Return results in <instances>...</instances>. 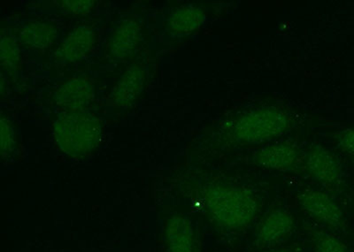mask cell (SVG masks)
<instances>
[{
    "label": "cell",
    "instance_id": "cell-1",
    "mask_svg": "<svg viewBox=\"0 0 354 252\" xmlns=\"http://www.w3.org/2000/svg\"><path fill=\"white\" fill-rule=\"evenodd\" d=\"M205 209L214 224L227 232L248 229L259 213V204L251 192L226 184H212L203 193Z\"/></svg>",
    "mask_w": 354,
    "mask_h": 252
},
{
    "label": "cell",
    "instance_id": "cell-2",
    "mask_svg": "<svg viewBox=\"0 0 354 252\" xmlns=\"http://www.w3.org/2000/svg\"><path fill=\"white\" fill-rule=\"evenodd\" d=\"M102 133L100 119L87 112L64 113L53 124V135L59 149L75 159L93 153L100 146Z\"/></svg>",
    "mask_w": 354,
    "mask_h": 252
},
{
    "label": "cell",
    "instance_id": "cell-3",
    "mask_svg": "<svg viewBox=\"0 0 354 252\" xmlns=\"http://www.w3.org/2000/svg\"><path fill=\"white\" fill-rule=\"evenodd\" d=\"M289 119L283 111L273 107L249 112L236 119L230 137L236 143L258 144L280 137L286 131Z\"/></svg>",
    "mask_w": 354,
    "mask_h": 252
},
{
    "label": "cell",
    "instance_id": "cell-4",
    "mask_svg": "<svg viewBox=\"0 0 354 252\" xmlns=\"http://www.w3.org/2000/svg\"><path fill=\"white\" fill-rule=\"evenodd\" d=\"M300 207L318 222L338 229L344 224L342 210L330 196L322 191L303 192L299 197Z\"/></svg>",
    "mask_w": 354,
    "mask_h": 252
},
{
    "label": "cell",
    "instance_id": "cell-5",
    "mask_svg": "<svg viewBox=\"0 0 354 252\" xmlns=\"http://www.w3.org/2000/svg\"><path fill=\"white\" fill-rule=\"evenodd\" d=\"M306 166L313 178L328 188H337L342 182V169L336 157L321 146L310 148Z\"/></svg>",
    "mask_w": 354,
    "mask_h": 252
},
{
    "label": "cell",
    "instance_id": "cell-6",
    "mask_svg": "<svg viewBox=\"0 0 354 252\" xmlns=\"http://www.w3.org/2000/svg\"><path fill=\"white\" fill-rule=\"evenodd\" d=\"M293 229L292 213L284 209L273 210L261 220L256 239L260 246L272 247L289 238Z\"/></svg>",
    "mask_w": 354,
    "mask_h": 252
},
{
    "label": "cell",
    "instance_id": "cell-7",
    "mask_svg": "<svg viewBox=\"0 0 354 252\" xmlns=\"http://www.w3.org/2000/svg\"><path fill=\"white\" fill-rule=\"evenodd\" d=\"M300 151L298 148L287 144H277L262 148L254 157L256 165L276 171H290L299 163Z\"/></svg>",
    "mask_w": 354,
    "mask_h": 252
},
{
    "label": "cell",
    "instance_id": "cell-8",
    "mask_svg": "<svg viewBox=\"0 0 354 252\" xmlns=\"http://www.w3.org/2000/svg\"><path fill=\"white\" fill-rule=\"evenodd\" d=\"M166 238L170 252H199L194 226L185 217L176 215L169 220Z\"/></svg>",
    "mask_w": 354,
    "mask_h": 252
},
{
    "label": "cell",
    "instance_id": "cell-9",
    "mask_svg": "<svg viewBox=\"0 0 354 252\" xmlns=\"http://www.w3.org/2000/svg\"><path fill=\"white\" fill-rule=\"evenodd\" d=\"M145 84L144 69L135 64L129 66L113 89V103L119 107H128L133 105L143 93Z\"/></svg>",
    "mask_w": 354,
    "mask_h": 252
},
{
    "label": "cell",
    "instance_id": "cell-10",
    "mask_svg": "<svg viewBox=\"0 0 354 252\" xmlns=\"http://www.w3.org/2000/svg\"><path fill=\"white\" fill-rule=\"evenodd\" d=\"M94 95L93 84L86 79H72L63 84L53 95L57 105L68 109H79L87 106Z\"/></svg>",
    "mask_w": 354,
    "mask_h": 252
},
{
    "label": "cell",
    "instance_id": "cell-11",
    "mask_svg": "<svg viewBox=\"0 0 354 252\" xmlns=\"http://www.w3.org/2000/svg\"><path fill=\"white\" fill-rule=\"evenodd\" d=\"M140 25L135 20L122 21L111 37L109 50L115 58L123 59L131 55L140 39Z\"/></svg>",
    "mask_w": 354,
    "mask_h": 252
},
{
    "label": "cell",
    "instance_id": "cell-12",
    "mask_svg": "<svg viewBox=\"0 0 354 252\" xmlns=\"http://www.w3.org/2000/svg\"><path fill=\"white\" fill-rule=\"evenodd\" d=\"M95 42L93 28L81 27L73 31L66 37L62 46V56L65 61L75 62L88 55Z\"/></svg>",
    "mask_w": 354,
    "mask_h": 252
},
{
    "label": "cell",
    "instance_id": "cell-13",
    "mask_svg": "<svg viewBox=\"0 0 354 252\" xmlns=\"http://www.w3.org/2000/svg\"><path fill=\"white\" fill-rule=\"evenodd\" d=\"M203 9L194 5L181 6L170 15L169 27L173 33L189 35L198 30L204 23Z\"/></svg>",
    "mask_w": 354,
    "mask_h": 252
},
{
    "label": "cell",
    "instance_id": "cell-14",
    "mask_svg": "<svg viewBox=\"0 0 354 252\" xmlns=\"http://www.w3.org/2000/svg\"><path fill=\"white\" fill-rule=\"evenodd\" d=\"M58 37L55 25L33 21L21 28L20 40L25 46L34 49H44L52 45Z\"/></svg>",
    "mask_w": 354,
    "mask_h": 252
},
{
    "label": "cell",
    "instance_id": "cell-15",
    "mask_svg": "<svg viewBox=\"0 0 354 252\" xmlns=\"http://www.w3.org/2000/svg\"><path fill=\"white\" fill-rule=\"evenodd\" d=\"M20 61V48L12 37L4 36L1 39V65L8 70H15Z\"/></svg>",
    "mask_w": 354,
    "mask_h": 252
},
{
    "label": "cell",
    "instance_id": "cell-16",
    "mask_svg": "<svg viewBox=\"0 0 354 252\" xmlns=\"http://www.w3.org/2000/svg\"><path fill=\"white\" fill-rule=\"evenodd\" d=\"M315 244L316 252H349L340 239L330 234H318Z\"/></svg>",
    "mask_w": 354,
    "mask_h": 252
},
{
    "label": "cell",
    "instance_id": "cell-17",
    "mask_svg": "<svg viewBox=\"0 0 354 252\" xmlns=\"http://www.w3.org/2000/svg\"><path fill=\"white\" fill-rule=\"evenodd\" d=\"M58 3L63 10L74 14H84L90 12L96 2L93 0H65Z\"/></svg>",
    "mask_w": 354,
    "mask_h": 252
},
{
    "label": "cell",
    "instance_id": "cell-18",
    "mask_svg": "<svg viewBox=\"0 0 354 252\" xmlns=\"http://www.w3.org/2000/svg\"><path fill=\"white\" fill-rule=\"evenodd\" d=\"M1 151L2 156L10 153L15 146V131L8 119H1Z\"/></svg>",
    "mask_w": 354,
    "mask_h": 252
},
{
    "label": "cell",
    "instance_id": "cell-19",
    "mask_svg": "<svg viewBox=\"0 0 354 252\" xmlns=\"http://www.w3.org/2000/svg\"><path fill=\"white\" fill-rule=\"evenodd\" d=\"M338 146L347 156L354 160V127L347 129L341 134L338 139Z\"/></svg>",
    "mask_w": 354,
    "mask_h": 252
},
{
    "label": "cell",
    "instance_id": "cell-20",
    "mask_svg": "<svg viewBox=\"0 0 354 252\" xmlns=\"http://www.w3.org/2000/svg\"><path fill=\"white\" fill-rule=\"evenodd\" d=\"M273 252H292V251L287 250V249H283V250H278Z\"/></svg>",
    "mask_w": 354,
    "mask_h": 252
}]
</instances>
